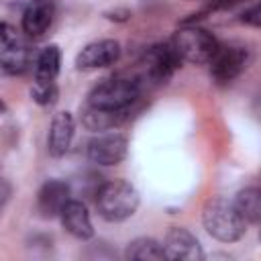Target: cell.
Wrapping results in <instances>:
<instances>
[{"instance_id": "cell-21", "label": "cell", "mask_w": 261, "mask_h": 261, "mask_svg": "<svg viewBox=\"0 0 261 261\" xmlns=\"http://www.w3.org/2000/svg\"><path fill=\"white\" fill-rule=\"evenodd\" d=\"M259 241H261V228H259Z\"/></svg>"}, {"instance_id": "cell-4", "label": "cell", "mask_w": 261, "mask_h": 261, "mask_svg": "<svg viewBox=\"0 0 261 261\" xmlns=\"http://www.w3.org/2000/svg\"><path fill=\"white\" fill-rule=\"evenodd\" d=\"M173 47L177 49L179 57L192 63H210L218 51V41L212 33L200 27H184L173 37Z\"/></svg>"}, {"instance_id": "cell-6", "label": "cell", "mask_w": 261, "mask_h": 261, "mask_svg": "<svg viewBox=\"0 0 261 261\" xmlns=\"http://www.w3.org/2000/svg\"><path fill=\"white\" fill-rule=\"evenodd\" d=\"M126 151H128L126 137L118 133H102L94 137L86 147L88 159L98 165H116L126 157Z\"/></svg>"}, {"instance_id": "cell-14", "label": "cell", "mask_w": 261, "mask_h": 261, "mask_svg": "<svg viewBox=\"0 0 261 261\" xmlns=\"http://www.w3.org/2000/svg\"><path fill=\"white\" fill-rule=\"evenodd\" d=\"M126 118H128V108L112 110V108H98V106L88 104L82 110V124L88 130H94V133L112 130V128L120 126Z\"/></svg>"}, {"instance_id": "cell-20", "label": "cell", "mask_w": 261, "mask_h": 261, "mask_svg": "<svg viewBox=\"0 0 261 261\" xmlns=\"http://www.w3.org/2000/svg\"><path fill=\"white\" fill-rule=\"evenodd\" d=\"M243 22H247V24H251V27L261 29V2H259V4H255L253 8H249V10L243 14Z\"/></svg>"}, {"instance_id": "cell-18", "label": "cell", "mask_w": 261, "mask_h": 261, "mask_svg": "<svg viewBox=\"0 0 261 261\" xmlns=\"http://www.w3.org/2000/svg\"><path fill=\"white\" fill-rule=\"evenodd\" d=\"M234 206L245 220L261 224V188H247L237 194Z\"/></svg>"}, {"instance_id": "cell-11", "label": "cell", "mask_w": 261, "mask_h": 261, "mask_svg": "<svg viewBox=\"0 0 261 261\" xmlns=\"http://www.w3.org/2000/svg\"><path fill=\"white\" fill-rule=\"evenodd\" d=\"M71 190L69 184L61 181V179H49L41 186L39 194H37V208L41 212V216L45 218H53V216H61L65 204L71 200Z\"/></svg>"}, {"instance_id": "cell-13", "label": "cell", "mask_w": 261, "mask_h": 261, "mask_svg": "<svg viewBox=\"0 0 261 261\" xmlns=\"http://www.w3.org/2000/svg\"><path fill=\"white\" fill-rule=\"evenodd\" d=\"M61 222L65 226V230L80 239V241H86V239H92L94 237V228H92V220H90V212L86 208L84 202L80 200H69L61 212Z\"/></svg>"}, {"instance_id": "cell-2", "label": "cell", "mask_w": 261, "mask_h": 261, "mask_svg": "<svg viewBox=\"0 0 261 261\" xmlns=\"http://www.w3.org/2000/svg\"><path fill=\"white\" fill-rule=\"evenodd\" d=\"M98 214L108 222H122L139 208V192L124 179H110L96 192Z\"/></svg>"}, {"instance_id": "cell-12", "label": "cell", "mask_w": 261, "mask_h": 261, "mask_svg": "<svg viewBox=\"0 0 261 261\" xmlns=\"http://www.w3.org/2000/svg\"><path fill=\"white\" fill-rule=\"evenodd\" d=\"M73 116L69 112H59L51 120L49 137H47V151L51 157H63L69 151L73 139Z\"/></svg>"}, {"instance_id": "cell-8", "label": "cell", "mask_w": 261, "mask_h": 261, "mask_svg": "<svg viewBox=\"0 0 261 261\" xmlns=\"http://www.w3.org/2000/svg\"><path fill=\"white\" fill-rule=\"evenodd\" d=\"M163 251L167 259L173 261H200L204 257L198 239L181 226H171L163 241Z\"/></svg>"}, {"instance_id": "cell-1", "label": "cell", "mask_w": 261, "mask_h": 261, "mask_svg": "<svg viewBox=\"0 0 261 261\" xmlns=\"http://www.w3.org/2000/svg\"><path fill=\"white\" fill-rule=\"evenodd\" d=\"M202 222L210 237L220 243H234L245 234V218L234 206L224 198H212L202 210Z\"/></svg>"}, {"instance_id": "cell-16", "label": "cell", "mask_w": 261, "mask_h": 261, "mask_svg": "<svg viewBox=\"0 0 261 261\" xmlns=\"http://www.w3.org/2000/svg\"><path fill=\"white\" fill-rule=\"evenodd\" d=\"M124 257L130 259V261H161V259H167L165 251H163V245L157 243L151 237H141V239L130 241L126 251H124Z\"/></svg>"}, {"instance_id": "cell-7", "label": "cell", "mask_w": 261, "mask_h": 261, "mask_svg": "<svg viewBox=\"0 0 261 261\" xmlns=\"http://www.w3.org/2000/svg\"><path fill=\"white\" fill-rule=\"evenodd\" d=\"M0 63L4 73H22L29 65V49L10 24L0 27Z\"/></svg>"}, {"instance_id": "cell-5", "label": "cell", "mask_w": 261, "mask_h": 261, "mask_svg": "<svg viewBox=\"0 0 261 261\" xmlns=\"http://www.w3.org/2000/svg\"><path fill=\"white\" fill-rule=\"evenodd\" d=\"M179 61H181V57H179L177 49L173 47V43L153 45L143 57V67H145L143 80H149L153 84H163L179 67Z\"/></svg>"}, {"instance_id": "cell-9", "label": "cell", "mask_w": 261, "mask_h": 261, "mask_svg": "<svg viewBox=\"0 0 261 261\" xmlns=\"http://www.w3.org/2000/svg\"><path fill=\"white\" fill-rule=\"evenodd\" d=\"M247 63V51L234 45H220L210 61V73L218 84L232 82Z\"/></svg>"}, {"instance_id": "cell-3", "label": "cell", "mask_w": 261, "mask_h": 261, "mask_svg": "<svg viewBox=\"0 0 261 261\" xmlns=\"http://www.w3.org/2000/svg\"><path fill=\"white\" fill-rule=\"evenodd\" d=\"M141 96V82L130 77H112L98 84L88 98V104L98 108L122 110L128 108Z\"/></svg>"}, {"instance_id": "cell-15", "label": "cell", "mask_w": 261, "mask_h": 261, "mask_svg": "<svg viewBox=\"0 0 261 261\" xmlns=\"http://www.w3.org/2000/svg\"><path fill=\"white\" fill-rule=\"evenodd\" d=\"M53 0H33L22 12V31L31 37H41L53 22Z\"/></svg>"}, {"instance_id": "cell-10", "label": "cell", "mask_w": 261, "mask_h": 261, "mask_svg": "<svg viewBox=\"0 0 261 261\" xmlns=\"http://www.w3.org/2000/svg\"><path fill=\"white\" fill-rule=\"evenodd\" d=\"M120 57V45L114 39H102L86 45L77 57L75 65L77 69H98V67H108L116 63Z\"/></svg>"}, {"instance_id": "cell-19", "label": "cell", "mask_w": 261, "mask_h": 261, "mask_svg": "<svg viewBox=\"0 0 261 261\" xmlns=\"http://www.w3.org/2000/svg\"><path fill=\"white\" fill-rule=\"evenodd\" d=\"M31 96L41 106H53L57 102L59 92H57L55 82H35L31 88Z\"/></svg>"}, {"instance_id": "cell-17", "label": "cell", "mask_w": 261, "mask_h": 261, "mask_svg": "<svg viewBox=\"0 0 261 261\" xmlns=\"http://www.w3.org/2000/svg\"><path fill=\"white\" fill-rule=\"evenodd\" d=\"M61 65V51L55 45L45 47L35 61V82H55Z\"/></svg>"}]
</instances>
